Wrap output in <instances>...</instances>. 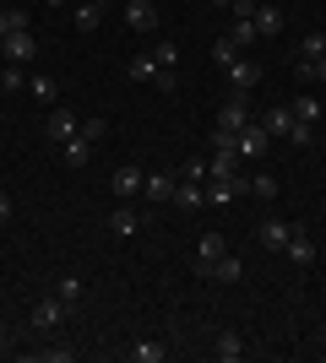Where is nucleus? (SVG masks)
<instances>
[{"instance_id":"obj_1","label":"nucleus","mask_w":326,"mask_h":363,"mask_svg":"<svg viewBox=\"0 0 326 363\" xmlns=\"http://www.w3.org/2000/svg\"><path fill=\"white\" fill-rule=\"evenodd\" d=\"M250 125V92H239V87H229V98H223V108H217V130H245Z\"/></svg>"},{"instance_id":"obj_2","label":"nucleus","mask_w":326,"mask_h":363,"mask_svg":"<svg viewBox=\"0 0 326 363\" xmlns=\"http://www.w3.org/2000/svg\"><path fill=\"white\" fill-rule=\"evenodd\" d=\"M266 147H272V136L261 130V120H250L239 136H234V152H239V163H261L266 157Z\"/></svg>"},{"instance_id":"obj_3","label":"nucleus","mask_w":326,"mask_h":363,"mask_svg":"<svg viewBox=\"0 0 326 363\" xmlns=\"http://www.w3.org/2000/svg\"><path fill=\"white\" fill-rule=\"evenodd\" d=\"M250 196V174H229V179H207V201L212 206H229V201Z\"/></svg>"},{"instance_id":"obj_4","label":"nucleus","mask_w":326,"mask_h":363,"mask_svg":"<svg viewBox=\"0 0 326 363\" xmlns=\"http://www.w3.org/2000/svg\"><path fill=\"white\" fill-rule=\"evenodd\" d=\"M65 315H71V303L49 293V298H38V303H33V331H55V325H60Z\"/></svg>"},{"instance_id":"obj_5","label":"nucleus","mask_w":326,"mask_h":363,"mask_svg":"<svg viewBox=\"0 0 326 363\" xmlns=\"http://www.w3.org/2000/svg\"><path fill=\"white\" fill-rule=\"evenodd\" d=\"M283 255L294 260V266H310V260H315V239H310V228H305V223L288 228V244H283Z\"/></svg>"},{"instance_id":"obj_6","label":"nucleus","mask_w":326,"mask_h":363,"mask_svg":"<svg viewBox=\"0 0 326 363\" xmlns=\"http://www.w3.org/2000/svg\"><path fill=\"white\" fill-rule=\"evenodd\" d=\"M77 130H82V125H77V114H71V108H60V104L49 108V125H44V136L55 141V147H65V141L77 136Z\"/></svg>"},{"instance_id":"obj_7","label":"nucleus","mask_w":326,"mask_h":363,"mask_svg":"<svg viewBox=\"0 0 326 363\" xmlns=\"http://www.w3.org/2000/svg\"><path fill=\"white\" fill-rule=\"evenodd\" d=\"M0 49H6V60H11V65H28L33 55H38V44H33V33H28V28L6 33V38H0Z\"/></svg>"},{"instance_id":"obj_8","label":"nucleus","mask_w":326,"mask_h":363,"mask_svg":"<svg viewBox=\"0 0 326 363\" xmlns=\"http://www.w3.org/2000/svg\"><path fill=\"white\" fill-rule=\"evenodd\" d=\"M125 22H131V33H158V6L153 0H125Z\"/></svg>"},{"instance_id":"obj_9","label":"nucleus","mask_w":326,"mask_h":363,"mask_svg":"<svg viewBox=\"0 0 326 363\" xmlns=\"http://www.w3.org/2000/svg\"><path fill=\"white\" fill-rule=\"evenodd\" d=\"M261 130H266V136H283V141H288V130H294V104H272V108L261 114Z\"/></svg>"},{"instance_id":"obj_10","label":"nucleus","mask_w":326,"mask_h":363,"mask_svg":"<svg viewBox=\"0 0 326 363\" xmlns=\"http://www.w3.org/2000/svg\"><path fill=\"white\" fill-rule=\"evenodd\" d=\"M288 217H266L261 228H256V244H261V250H283V244H288Z\"/></svg>"},{"instance_id":"obj_11","label":"nucleus","mask_w":326,"mask_h":363,"mask_svg":"<svg viewBox=\"0 0 326 363\" xmlns=\"http://www.w3.org/2000/svg\"><path fill=\"white\" fill-rule=\"evenodd\" d=\"M239 272H245V266H239V260L234 255H217V260H207V266H196V277H212V282H239Z\"/></svg>"},{"instance_id":"obj_12","label":"nucleus","mask_w":326,"mask_h":363,"mask_svg":"<svg viewBox=\"0 0 326 363\" xmlns=\"http://www.w3.org/2000/svg\"><path fill=\"white\" fill-rule=\"evenodd\" d=\"M250 22H256V33H261V38H278V33H283V11L272 6V0H261V6L250 11Z\"/></svg>"},{"instance_id":"obj_13","label":"nucleus","mask_w":326,"mask_h":363,"mask_svg":"<svg viewBox=\"0 0 326 363\" xmlns=\"http://www.w3.org/2000/svg\"><path fill=\"white\" fill-rule=\"evenodd\" d=\"M174 206H185V212L207 206V184L202 179H180V184H174Z\"/></svg>"},{"instance_id":"obj_14","label":"nucleus","mask_w":326,"mask_h":363,"mask_svg":"<svg viewBox=\"0 0 326 363\" xmlns=\"http://www.w3.org/2000/svg\"><path fill=\"white\" fill-rule=\"evenodd\" d=\"M60 157H65V168H87V163H93V141H87V136L77 130V136H71V141L60 147Z\"/></svg>"},{"instance_id":"obj_15","label":"nucleus","mask_w":326,"mask_h":363,"mask_svg":"<svg viewBox=\"0 0 326 363\" xmlns=\"http://www.w3.org/2000/svg\"><path fill=\"white\" fill-rule=\"evenodd\" d=\"M174 184H180V174H147V179H141V196L147 201H174Z\"/></svg>"},{"instance_id":"obj_16","label":"nucleus","mask_w":326,"mask_h":363,"mask_svg":"<svg viewBox=\"0 0 326 363\" xmlns=\"http://www.w3.org/2000/svg\"><path fill=\"white\" fill-rule=\"evenodd\" d=\"M141 179H147V174H141V168H114V179H109V190H114V196H141Z\"/></svg>"},{"instance_id":"obj_17","label":"nucleus","mask_w":326,"mask_h":363,"mask_svg":"<svg viewBox=\"0 0 326 363\" xmlns=\"http://www.w3.org/2000/svg\"><path fill=\"white\" fill-rule=\"evenodd\" d=\"M223 71H229V82L239 92H250L256 82H261V65H256V60H234V65H223Z\"/></svg>"},{"instance_id":"obj_18","label":"nucleus","mask_w":326,"mask_h":363,"mask_svg":"<svg viewBox=\"0 0 326 363\" xmlns=\"http://www.w3.org/2000/svg\"><path fill=\"white\" fill-rule=\"evenodd\" d=\"M212 352H217L223 363H239V358H245V336H239V331H217Z\"/></svg>"},{"instance_id":"obj_19","label":"nucleus","mask_w":326,"mask_h":363,"mask_svg":"<svg viewBox=\"0 0 326 363\" xmlns=\"http://www.w3.org/2000/svg\"><path fill=\"white\" fill-rule=\"evenodd\" d=\"M104 28V0H82L77 6V33H98Z\"/></svg>"},{"instance_id":"obj_20","label":"nucleus","mask_w":326,"mask_h":363,"mask_svg":"<svg viewBox=\"0 0 326 363\" xmlns=\"http://www.w3.org/2000/svg\"><path fill=\"white\" fill-rule=\"evenodd\" d=\"M158 71H163V65H158L153 49H136V55H131V76H136V82H158Z\"/></svg>"},{"instance_id":"obj_21","label":"nucleus","mask_w":326,"mask_h":363,"mask_svg":"<svg viewBox=\"0 0 326 363\" xmlns=\"http://www.w3.org/2000/svg\"><path fill=\"white\" fill-rule=\"evenodd\" d=\"M125 352H131V363H163V352H169V347L153 342V336H141V342H131Z\"/></svg>"},{"instance_id":"obj_22","label":"nucleus","mask_w":326,"mask_h":363,"mask_svg":"<svg viewBox=\"0 0 326 363\" xmlns=\"http://www.w3.org/2000/svg\"><path fill=\"white\" fill-rule=\"evenodd\" d=\"M28 92L38 98V104L55 108V98H60V82H55V76H28Z\"/></svg>"},{"instance_id":"obj_23","label":"nucleus","mask_w":326,"mask_h":363,"mask_svg":"<svg viewBox=\"0 0 326 363\" xmlns=\"http://www.w3.org/2000/svg\"><path fill=\"white\" fill-rule=\"evenodd\" d=\"M250 196H256V201H278L283 196L278 174H250Z\"/></svg>"},{"instance_id":"obj_24","label":"nucleus","mask_w":326,"mask_h":363,"mask_svg":"<svg viewBox=\"0 0 326 363\" xmlns=\"http://www.w3.org/2000/svg\"><path fill=\"white\" fill-rule=\"evenodd\" d=\"M136 223H141V217L131 212V206H114V217H109V233H114V239H131V233H136Z\"/></svg>"},{"instance_id":"obj_25","label":"nucleus","mask_w":326,"mask_h":363,"mask_svg":"<svg viewBox=\"0 0 326 363\" xmlns=\"http://www.w3.org/2000/svg\"><path fill=\"white\" fill-rule=\"evenodd\" d=\"M229 255V244H223V233H202V244H196V266H207V260Z\"/></svg>"},{"instance_id":"obj_26","label":"nucleus","mask_w":326,"mask_h":363,"mask_svg":"<svg viewBox=\"0 0 326 363\" xmlns=\"http://www.w3.org/2000/svg\"><path fill=\"white\" fill-rule=\"evenodd\" d=\"M82 293H87V288H82V277H77V272H65L60 282H55V298H65V303H71V309H77V303H82Z\"/></svg>"},{"instance_id":"obj_27","label":"nucleus","mask_w":326,"mask_h":363,"mask_svg":"<svg viewBox=\"0 0 326 363\" xmlns=\"http://www.w3.org/2000/svg\"><path fill=\"white\" fill-rule=\"evenodd\" d=\"M294 120H305V125L321 120V98H315V92H299L294 98Z\"/></svg>"},{"instance_id":"obj_28","label":"nucleus","mask_w":326,"mask_h":363,"mask_svg":"<svg viewBox=\"0 0 326 363\" xmlns=\"http://www.w3.org/2000/svg\"><path fill=\"white\" fill-rule=\"evenodd\" d=\"M207 55H212V65H234V60H239V44L223 33V38H212V49H207Z\"/></svg>"},{"instance_id":"obj_29","label":"nucleus","mask_w":326,"mask_h":363,"mask_svg":"<svg viewBox=\"0 0 326 363\" xmlns=\"http://www.w3.org/2000/svg\"><path fill=\"white\" fill-rule=\"evenodd\" d=\"M326 55V33H305L299 38V60H321Z\"/></svg>"},{"instance_id":"obj_30","label":"nucleus","mask_w":326,"mask_h":363,"mask_svg":"<svg viewBox=\"0 0 326 363\" xmlns=\"http://www.w3.org/2000/svg\"><path fill=\"white\" fill-rule=\"evenodd\" d=\"M229 38H234V44H239V49H250V44H256V38H261V33H256V22H250V16H239V22H234V28H229Z\"/></svg>"},{"instance_id":"obj_31","label":"nucleus","mask_w":326,"mask_h":363,"mask_svg":"<svg viewBox=\"0 0 326 363\" xmlns=\"http://www.w3.org/2000/svg\"><path fill=\"white\" fill-rule=\"evenodd\" d=\"M153 55H158V65H163V71H174V65H180V44H169V38H163V44H153Z\"/></svg>"},{"instance_id":"obj_32","label":"nucleus","mask_w":326,"mask_h":363,"mask_svg":"<svg viewBox=\"0 0 326 363\" xmlns=\"http://www.w3.org/2000/svg\"><path fill=\"white\" fill-rule=\"evenodd\" d=\"M82 136H87V141L98 147V141L109 136V120H104V114H93V120H82Z\"/></svg>"},{"instance_id":"obj_33","label":"nucleus","mask_w":326,"mask_h":363,"mask_svg":"<svg viewBox=\"0 0 326 363\" xmlns=\"http://www.w3.org/2000/svg\"><path fill=\"white\" fill-rule=\"evenodd\" d=\"M0 92H28V71H22V65H6V87Z\"/></svg>"},{"instance_id":"obj_34","label":"nucleus","mask_w":326,"mask_h":363,"mask_svg":"<svg viewBox=\"0 0 326 363\" xmlns=\"http://www.w3.org/2000/svg\"><path fill=\"white\" fill-rule=\"evenodd\" d=\"M180 179H202L207 184V157H190V163L180 168Z\"/></svg>"},{"instance_id":"obj_35","label":"nucleus","mask_w":326,"mask_h":363,"mask_svg":"<svg viewBox=\"0 0 326 363\" xmlns=\"http://www.w3.org/2000/svg\"><path fill=\"white\" fill-rule=\"evenodd\" d=\"M310 136H315V125L294 120V130H288V141H294V147H310Z\"/></svg>"},{"instance_id":"obj_36","label":"nucleus","mask_w":326,"mask_h":363,"mask_svg":"<svg viewBox=\"0 0 326 363\" xmlns=\"http://www.w3.org/2000/svg\"><path fill=\"white\" fill-rule=\"evenodd\" d=\"M6 33H16V6H6V11H0V38H6Z\"/></svg>"},{"instance_id":"obj_37","label":"nucleus","mask_w":326,"mask_h":363,"mask_svg":"<svg viewBox=\"0 0 326 363\" xmlns=\"http://www.w3.org/2000/svg\"><path fill=\"white\" fill-rule=\"evenodd\" d=\"M11 212H16V206H11V196L0 190V223H11Z\"/></svg>"},{"instance_id":"obj_38","label":"nucleus","mask_w":326,"mask_h":363,"mask_svg":"<svg viewBox=\"0 0 326 363\" xmlns=\"http://www.w3.org/2000/svg\"><path fill=\"white\" fill-rule=\"evenodd\" d=\"M207 6H234V0H207Z\"/></svg>"},{"instance_id":"obj_39","label":"nucleus","mask_w":326,"mask_h":363,"mask_svg":"<svg viewBox=\"0 0 326 363\" xmlns=\"http://www.w3.org/2000/svg\"><path fill=\"white\" fill-rule=\"evenodd\" d=\"M0 87H6V65H0Z\"/></svg>"},{"instance_id":"obj_40","label":"nucleus","mask_w":326,"mask_h":363,"mask_svg":"<svg viewBox=\"0 0 326 363\" xmlns=\"http://www.w3.org/2000/svg\"><path fill=\"white\" fill-rule=\"evenodd\" d=\"M44 6H65V0H44Z\"/></svg>"},{"instance_id":"obj_41","label":"nucleus","mask_w":326,"mask_h":363,"mask_svg":"<svg viewBox=\"0 0 326 363\" xmlns=\"http://www.w3.org/2000/svg\"><path fill=\"white\" fill-rule=\"evenodd\" d=\"M250 6H261V0H250Z\"/></svg>"}]
</instances>
